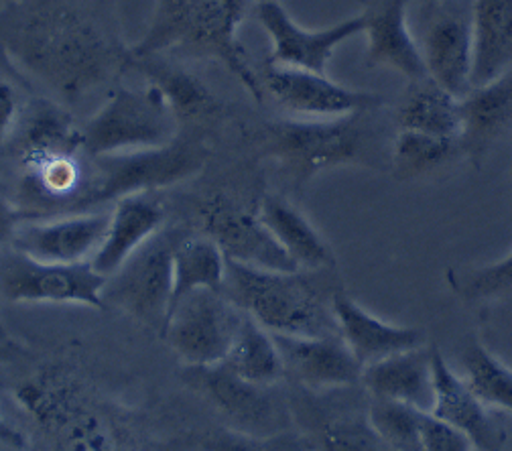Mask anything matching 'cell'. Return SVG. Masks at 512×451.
Wrapping results in <instances>:
<instances>
[{"mask_svg": "<svg viewBox=\"0 0 512 451\" xmlns=\"http://www.w3.org/2000/svg\"><path fill=\"white\" fill-rule=\"evenodd\" d=\"M0 45L63 102L80 100L126 68V45L90 0H19L0 13Z\"/></svg>", "mask_w": 512, "mask_h": 451, "instance_id": "6da1fadb", "label": "cell"}, {"mask_svg": "<svg viewBox=\"0 0 512 451\" xmlns=\"http://www.w3.org/2000/svg\"><path fill=\"white\" fill-rule=\"evenodd\" d=\"M7 145L21 177L19 206L29 220L80 212L94 159L86 153L82 124L66 106L47 98L27 102Z\"/></svg>", "mask_w": 512, "mask_h": 451, "instance_id": "7a4b0ae2", "label": "cell"}, {"mask_svg": "<svg viewBox=\"0 0 512 451\" xmlns=\"http://www.w3.org/2000/svg\"><path fill=\"white\" fill-rule=\"evenodd\" d=\"M19 409L53 451H137L94 386L66 364H45L15 386Z\"/></svg>", "mask_w": 512, "mask_h": 451, "instance_id": "3957f363", "label": "cell"}, {"mask_svg": "<svg viewBox=\"0 0 512 451\" xmlns=\"http://www.w3.org/2000/svg\"><path fill=\"white\" fill-rule=\"evenodd\" d=\"M248 0H155L145 35L126 47V57L185 55L216 59L254 98L263 88L238 39Z\"/></svg>", "mask_w": 512, "mask_h": 451, "instance_id": "277c9868", "label": "cell"}, {"mask_svg": "<svg viewBox=\"0 0 512 451\" xmlns=\"http://www.w3.org/2000/svg\"><path fill=\"white\" fill-rule=\"evenodd\" d=\"M305 271H267L228 261L224 293L273 336H340L330 301Z\"/></svg>", "mask_w": 512, "mask_h": 451, "instance_id": "5b68a950", "label": "cell"}, {"mask_svg": "<svg viewBox=\"0 0 512 451\" xmlns=\"http://www.w3.org/2000/svg\"><path fill=\"white\" fill-rule=\"evenodd\" d=\"M366 114L313 120L281 118L267 122L261 131V149L295 183L305 185L319 173L368 165Z\"/></svg>", "mask_w": 512, "mask_h": 451, "instance_id": "8992f818", "label": "cell"}, {"mask_svg": "<svg viewBox=\"0 0 512 451\" xmlns=\"http://www.w3.org/2000/svg\"><path fill=\"white\" fill-rule=\"evenodd\" d=\"M82 135L92 159L126 155L169 145L179 137V120L153 84L118 86L82 124Z\"/></svg>", "mask_w": 512, "mask_h": 451, "instance_id": "52a82bcc", "label": "cell"}, {"mask_svg": "<svg viewBox=\"0 0 512 451\" xmlns=\"http://www.w3.org/2000/svg\"><path fill=\"white\" fill-rule=\"evenodd\" d=\"M208 157L210 149L204 141L181 135L157 149L96 157L92 185L80 212L114 204L135 193H157L163 187L187 181L202 173Z\"/></svg>", "mask_w": 512, "mask_h": 451, "instance_id": "ba28073f", "label": "cell"}, {"mask_svg": "<svg viewBox=\"0 0 512 451\" xmlns=\"http://www.w3.org/2000/svg\"><path fill=\"white\" fill-rule=\"evenodd\" d=\"M246 313L222 291H196L169 313L163 338L187 368L222 364L244 324Z\"/></svg>", "mask_w": 512, "mask_h": 451, "instance_id": "9c48e42d", "label": "cell"}, {"mask_svg": "<svg viewBox=\"0 0 512 451\" xmlns=\"http://www.w3.org/2000/svg\"><path fill=\"white\" fill-rule=\"evenodd\" d=\"M181 234L161 230L106 279L104 303L163 332L173 295V254Z\"/></svg>", "mask_w": 512, "mask_h": 451, "instance_id": "30bf717a", "label": "cell"}, {"mask_svg": "<svg viewBox=\"0 0 512 451\" xmlns=\"http://www.w3.org/2000/svg\"><path fill=\"white\" fill-rule=\"evenodd\" d=\"M106 277L90 263L55 265L35 261L7 246L0 250V297L9 303H53L106 309Z\"/></svg>", "mask_w": 512, "mask_h": 451, "instance_id": "8fae6325", "label": "cell"}, {"mask_svg": "<svg viewBox=\"0 0 512 451\" xmlns=\"http://www.w3.org/2000/svg\"><path fill=\"white\" fill-rule=\"evenodd\" d=\"M256 78L263 88V96L273 98L275 104L291 112L293 118H346L378 112L387 104L376 92L348 88L328 78V74L275 66L267 59L265 66L256 70Z\"/></svg>", "mask_w": 512, "mask_h": 451, "instance_id": "7c38bea8", "label": "cell"}, {"mask_svg": "<svg viewBox=\"0 0 512 451\" xmlns=\"http://www.w3.org/2000/svg\"><path fill=\"white\" fill-rule=\"evenodd\" d=\"M191 386L220 413L226 427L261 439L279 437L289 425L285 403L271 391L273 386L252 384L234 374L226 364L189 368Z\"/></svg>", "mask_w": 512, "mask_h": 451, "instance_id": "4fadbf2b", "label": "cell"}, {"mask_svg": "<svg viewBox=\"0 0 512 451\" xmlns=\"http://www.w3.org/2000/svg\"><path fill=\"white\" fill-rule=\"evenodd\" d=\"M198 218L202 234L210 236L230 263L267 271H299L289 254L263 224L259 212L248 210L224 191L202 200Z\"/></svg>", "mask_w": 512, "mask_h": 451, "instance_id": "5bb4252c", "label": "cell"}, {"mask_svg": "<svg viewBox=\"0 0 512 451\" xmlns=\"http://www.w3.org/2000/svg\"><path fill=\"white\" fill-rule=\"evenodd\" d=\"M254 15L271 39L269 63L317 74H328L336 49L348 39L364 35L366 29L364 15L344 19L324 29H305L279 0H261L256 3Z\"/></svg>", "mask_w": 512, "mask_h": 451, "instance_id": "9a60e30c", "label": "cell"}, {"mask_svg": "<svg viewBox=\"0 0 512 451\" xmlns=\"http://www.w3.org/2000/svg\"><path fill=\"white\" fill-rule=\"evenodd\" d=\"M110 210H88L25 220L11 246L35 261L55 265L92 263L104 242Z\"/></svg>", "mask_w": 512, "mask_h": 451, "instance_id": "2e32d148", "label": "cell"}, {"mask_svg": "<svg viewBox=\"0 0 512 451\" xmlns=\"http://www.w3.org/2000/svg\"><path fill=\"white\" fill-rule=\"evenodd\" d=\"M285 376H291L301 389L328 393L354 389L362 384L364 366L346 346L342 336L291 338L275 336Z\"/></svg>", "mask_w": 512, "mask_h": 451, "instance_id": "e0dca14e", "label": "cell"}, {"mask_svg": "<svg viewBox=\"0 0 512 451\" xmlns=\"http://www.w3.org/2000/svg\"><path fill=\"white\" fill-rule=\"evenodd\" d=\"M433 389V417L462 431L476 451L504 449L506 429L490 415L488 405L472 391L464 376L450 368L437 348L433 350Z\"/></svg>", "mask_w": 512, "mask_h": 451, "instance_id": "ac0fdd59", "label": "cell"}, {"mask_svg": "<svg viewBox=\"0 0 512 451\" xmlns=\"http://www.w3.org/2000/svg\"><path fill=\"white\" fill-rule=\"evenodd\" d=\"M409 0H378L362 15L366 19V68L393 70L409 82L425 80L427 70L417 37L407 19Z\"/></svg>", "mask_w": 512, "mask_h": 451, "instance_id": "d6986e66", "label": "cell"}, {"mask_svg": "<svg viewBox=\"0 0 512 451\" xmlns=\"http://www.w3.org/2000/svg\"><path fill=\"white\" fill-rule=\"evenodd\" d=\"M165 204L155 193H135L112 204L110 224L92 267L102 277H112L131 256L163 230Z\"/></svg>", "mask_w": 512, "mask_h": 451, "instance_id": "ffe728a7", "label": "cell"}, {"mask_svg": "<svg viewBox=\"0 0 512 451\" xmlns=\"http://www.w3.org/2000/svg\"><path fill=\"white\" fill-rule=\"evenodd\" d=\"M332 309L342 340L364 368L399 352L425 346L423 330L384 321L342 291L332 293Z\"/></svg>", "mask_w": 512, "mask_h": 451, "instance_id": "44dd1931", "label": "cell"}, {"mask_svg": "<svg viewBox=\"0 0 512 451\" xmlns=\"http://www.w3.org/2000/svg\"><path fill=\"white\" fill-rule=\"evenodd\" d=\"M421 55L427 78L450 94L464 98L472 90V27L460 15H439L423 33Z\"/></svg>", "mask_w": 512, "mask_h": 451, "instance_id": "7402d4cb", "label": "cell"}, {"mask_svg": "<svg viewBox=\"0 0 512 451\" xmlns=\"http://www.w3.org/2000/svg\"><path fill=\"white\" fill-rule=\"evenodd\" d=\"M433 350L425 344L366 366L362 372L364 391L370 399L395 401L431 413L435 397Z\"/></svg>", "mask_w": 512, "mask_h": 451, "instance_id": "603a6c76", "label": "cell"}, {"mask_svg": "<svg viewBox=\"0 0 512 451\" xmlns=\"http://www.w3.org/2000/svg\"><path fill=\"white\" fill-rule=\"evenodd\" d=\"M256 212L299 271H326L336 267V256L328 240L281 193H263Z\"/></svg>", "mask_w": 512, "mask_h": 451, "instance_id": "cb8c5ba5", "label": "cell"}, {"mask_svg": "<svg viewBox=\"0 0 512 451\" xmlns=\"http://www.w3.org/2000/svg\"><path fill=\"white\" fill-rule=\"evenodd\" d=\"M462 114V151L478 165L512 128V70L472 88L462 98Z\"/></svg>", "mask_w": 512, "mask_h": 451, "instance_id": "d4e9b609", "label": "cell"}, {"mask_svg": "<svg viewBox=\"0 0 512 451\" xmlns=\"http://www.w3.org/2000/svg\"><path fill=\"white\" fill-rule=\"evenodd\" d=\"M472 88L512 70V0H474Z\"/></svg>", "mask_w": 512, "mask_h": 451, "instance_id": "484cf974", "label": "cell"}, {"mask_svg": "<svg viewBox=\"0 0 512 451\" xmlns=\"http://www.w3.org/2000/svg\"><path fill=\"white\" fill-rule=\"evenodd\" d=\"M126 68H135L147 78V84L161 90L179 124L220 112V100L210 86L200 76L167 61L165 55L126 57Z\"/></svg>", "mask_w": 512, "mask_h": 451, "instance_id": "4316f807", "label": "cell"}, {"mask_svg": "<svg viewBox=\"0 0 512 451\" xmlns=\"http://www.w3.org/2000/svg\"><path fill=\"white\" fill-rule=\"evenodd\" d=\"M397 131L462 141V98L443 90L429 78L411 82L397 110Z\"/></svg>", "mask_w": 512, "mask_h": 451, "instance_id": "83f0119b", "label": "cell"}, {"mask_svg": "<svg viewBox=\"0 0 512 451\" xmlns=\"http://www.w3.org/2000/svg\"><path fill=\"white\" fill-rule=\"evenodd\" d=\"M226 273L228 259L210 236H181L173 254L171 309L196 291H222Z\"/></svg>", "mask_w": 512, "mask_h": 451, "instance_id": "f1b7e54d", "label": "cell"}, {"mask_svg": "<svg viewBox=\"0 0 512 451\" xmlns=\"http://www.w3.org/2000/svg\"><path fill=\"white\" fill-rule=\"evenodd\" d=\"M222 364L252 384L275 386L285 378V366L275 336L248 315Z\"/></svg>", "mask_w": 512, "mask_h": 451, "instance_id": "f546056e", "label": "cell"}, {"mask_svg": "<svg viewBox=\"0 0 512 451\" xmlns=\"http://www.w3.org/2000/svg\"><path fill=\"white\" fill-rule=\"evenodd\" d=\"M313 441L319 451H391L370 423L368 403L315 411Z\"/></svg>", "mask_w": 512, "mask_h": 451, "instance_id": "4dcf8cb0", "label": "cell"}, {"mask_svg": "<svg viewBox=\"0 0 512 451\" xmlns=\"http://www.w3.org/2000/svg\"><path fill=\"white\" fill-rule=\"evenodd\" d=\"M458 155H464L462 141L443 139L413 131H397L391 147V167L397 179L423 177Z\"/></svg>", "mask_w": 512, "mask_h": 451, "instance_id": "1f68e13d", "label": "cell"}, {"mask_svg": "<svg viewBox=\"0 0 512 451\" xmlns=\"http://www.w3.org/2000/svg\"><path fill=\"white\" fill-rule=\"evenodd\" d=\"M464 378L488 407L512 413V368L484 344L472 342L466 348Z\"/></svg>", "mask_w": 512, "mask_h": 451, "instance_id": "d6a6232c", "label": "cell"}, {"mask_svg": "<svg viewBox=\"0 0 512 451\" xmlns=\"http://www.w3.org/2000/svg\"><path fill=\"white\" fill-rule=\"evenodd\" d=\"M370 423L391 451H423V411L384 399L368 397Z\"/></svg>", "mask_w": 512, "mask_h": 451, "instance_id": "836d02e7", "label": "cell"}, {"mask_svg": "<svg viewBox=\"0 0 512 451\" xmlns=\"http://www.w3.org/2000/svg\"><path fill=\"white\" fill-rule=\"evenodd\" d=\"M445 279L464 301H492L512 295V250L488 265L450 269Z\"/></svg>", "mask_w": 512, "mask_h": 451, "instance_id": "e575fe53", "label": "cell"}, {"mask_svg": "<svg viewBox=\"0 0 512 451\" xmlns=\"http://www.w3.org/2000/svg\"><path fill=\"white\" fill-rule=\"evenodd\" d=\"M421 441L423 451H476L474 443L462 431L439 421L431 413L423 415Z\"/></svg>", "mask_w": 512, "mask_h": 451, "instance_id": "d590c367", "label": "cell"}, {"mask_svg": "<svg viewBox=\"0 0 512 451\" xmlns=\"http://www.w3.org/2000/svg\"><path fill=\"white\" fill-rule=\"evenodd\" d=\"M200 451H273V447L271 439L252 437L230 427H218L200 439Z\"/></svg>", "mask_w": 512, "mask_h": 451, "instance_id": "8d00e7d4", "label": "cell"}, {"mask_svg": "<svg viewBox=\"0 0 512 451\" xmlns=\"http://www.w3.org/2000/svg\"><path fill=\"white\" fill-rule=\"evenodd\" d=\"M23 108L25 104L19 98L17 86L0 72V145L9 143L19 124Z\"/></svg>", "mask_w": 512, "mask_h": 451, "instance_id": "74e56055", "label": "cell"}, {"mask_svg": "<svg viewBox=\"0 0 512 451\" xmlns=\"http://www.w3.org/2000/svg\"><path fill=\"white\" fill-rule=\"evenodd\" d=\"M29 220L23 208L9 198V193L0 185V250L11 246L19 226Z\"/></svg>", "mask_w": 512, "mask_h": 451, "instance_id": "f35d334b", "label": "cell"}, {"mask_svg": "<svg viewBox=\"0 0 512 451\" xmlns=\"http://www.w3.org/2000/svg\"><path fill=\"white\" fill-rule=\"evenodd\" d=\"M0 443L13 447V449H25L27 447V437L23 431H19L15 425H11L5 417V413L0 411Z\"/></svg>", "mask_w": 512, "mask_h": 451, "instance_id": "ab89813d", "label": "cell"}, {"mask_svg": "<svg viewBox=\"0 0 512 451\" xmlns=\"http://www.w3.org/2000/svg\"><path fill=\"white\" fill-rule=\"evenodd\" d=\"M498 301L502 303L500 315L506 317V321L512 326V295H506V297H502V299H498Z\"/></svg>", "mask_w": 512, "mask_h": 451, "instance_id": "60d3db41", "label": "cell"}, {"mask_svg": "<svg viewBox=\"0 0 512 451\" xmlns=\"http://www.w3.org/2000/svg\"><path fill=\"white\" fill-rule=\"evenodd\" d=\"M9 344H11V338H9V332H7L5 324H3V317H0V348H5Z\"/></svg>", "mask_w": 512, "mask_h": 451, "instance_id": "b9f144b4", "label": "cell"}, {"mask_svg": "<svg viewBox=\"0 0 512 451\" xmlns=\"http://www.w3.org/2000/svg\"><path fill=\"white\" fill-rule=\"evenodd\" d=\"M411 3H419V5H437V3H441V0H409V5Z\"/></svg>", "mask_w": 512, "mask_h": 451, "instance_id": "7bdbcfd3", "label": "cell"}, {"mask_svg": "<svg viewBox=\"0 0 512 451\" xmlns=\"http://www.w3.org/2000/svg\"><path fill=\"white\" fill-rule=\"evenodd\" d=\"M256 3H261V0H256Z\"/></svg>", "mask_w": 512, "mask_h": 451, "instance_id": "ee69618b", "label": "cell"}]
</instances>
